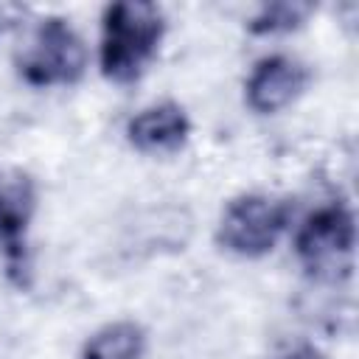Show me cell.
<instances>
[{
  "label": "cell",
  "mask_w": 359,
  "mask_h": 359,
  "mask_svg": "<svg viewBox=\"0 0 359 359\" xmlns=\"http://www.w3.org/2000/svg\"><path fill=\"white\" fill-rule=\"evenodd\" d=\"M165 31L157 3L121 0L107 6L101 25V70L109 81L129 84L140 79Z\"/></svg>",
  "instance_id": "obj_1"
},
{
  "label": "cell",
  "mask_w": 359,
  "mask_h": 359,
  "mask_svg": "<svg viewBox=\"0 0 359 359\" xmlns=\"http://www.w3.org/2000/svg\"><path fill=\"white\" fill-rule=\"evenodd\" d=\"M353 244L356 224L345 205L317 208L303 219L294 236V252L309 278L320 286H339L351 275Z\"/></svg>",
  "instance_id": "obj_2"
},
{
  "label": "cell",
  "mask_w": 359,
  "mask_h": 359,
  "mask_svg": "<svg viewBox=\"0 0 359 359\" xmlns=\"http://www.w3.org/2000/svg\"><path fill=\"white\" fill-rule=\"evenodd\" d=\"M87 45L62 17L39 20L17 50V70L28 84H73L84 76Z\"/></svg>",
  "instance_id": "obj_3"
},
{
  "label": "cell",
  "mask_w": 359,
  "mask_h": 359,
  "mask_svg": "<svg viewBox=\"0 0 359 359\" xmlns=\"http://www.w3.org/2000/svg\"><path fill=\"white\" fill-rule=\"evenodd\" d=\"M289 227V205L278 202L266 194H241L236 196L216 230V241L222 250L241 258H261L272 252L283 230Z\"/></svg>",
  "instance_id": "obj_4"
},
{
  "label": "cell",
  "mask_w": 359,
  "mask_h": 359,
  "mask_svg": "<svg viewBox=\"0 0 359 359\" xmlns=\"http://www.w3.org/2000/svg\"><path fill=\"white\" fill-rule=\"evenodd\" d=\"M309 84V70L283 53L264 56L255 62V67L247 76L244 84V98L247 107L258 115H275L286 107H292Z\"/></svg>",
  "instance_id": "obj_5"
},
{
  "label": "cell",
  "mask_w": 359,
  "mask_h": 359,
  "mask_svg": "<svg viewBox=\"0 0 359 359\" xmlns=\"http://www.w3.org/2000/svg\"><path fill=\"white\" fill-rule=\"evenodd\" d=\"M191 135V121L185 109L174 101H157L137 109L126 123V140L140 154H174L185 146Z\"/></svg>",
  "instance_id": "obj_6"
},
{
  "label": "cell",
  "mask_w": 359,
  "mask_h": 359,
  "mask_svg": "<svg viewBox=\"0 0 359 359\" xmlns=\"http://www.w3.org/2000/svg\"><path fill=\"white\" fill-rule=\"evenodd\" d=\"M132 236L140 244V250L180 252L194 236V213L185 205H174V202L146 208L135 216Z\"/></svg>",
  "instance_id": "obj_7"
},
{
  "label": "cell",
  "mask_w": 359,
  "mask_h": 359,
  "mask_svg": "<svg viewBox=\"0 0 359 359\" xmlns=\"http://www.w3.org/2000/svg\"><path fill=\"white\" fill-rule=\"evenodd\" d=\"M36 205L34 180L20 168L0 171V241L8 250L20 247V238L28 227V219Z\"/></svg>",
  "instance_id": "obj_8"
},
{
  "label": "cell",
  "mask_w": 359,
  "mask_h": 359,
  "mask_svg": "<svg viewBox=\"0 0 359 359\" xmlns=\"http://www.w3.org/2000/svg\"><path fill=\"white\" fill-rule=\"evenodd\" d=\"M146 331L135 320H115L101 325L81 348V359H143Z\"/></svg>",
  "instance_id": "obj_9"
},
{
  "label": "cell",
  "mask_w": 359,
  "mask_h": 359,
  "mask_svg": "<svg viewBox=\"0 0 359 359\" xmlns=\"http://www.w3.org/2000/svg\"><path fill=\"white\" fill-rule=\"evenodd\" d=\"M314 6L311 3H300V0H278V3H264L258 8V14L250 22L252 34H292L297 31L309 17H311Z\"/></svg>",
  "instance_id": "obj_10"
},
{
  "label": "cell",
  "mask_w": 359,
  "mask_h": 359,
  "mask_svg": "<svg viewBox=\"0 0 359 359\" xmlns=\"http://www.w3.org/2000/svg\"><path fill=\"white\" fill-rule=\"evenodd\" d=\"M25 20V6L20 3H0V34L17 28Z\"/></svg>",
  "instance_id": "obj_11"
},
{
  "label": "cell",
  "mask_w": 359,
  "mask_h": 359,
  "mask_svg": "<svg viewBox=\"0 0 359 359\" xmlns=\"http://www.w3.org/2000/svg\"><path fill=\"white\" fill-rule=\"evenodd\" d=\"M280 359H323V353H320V351H314L311 345H300V348H294V351L283 353Z\"/></svg>",
  "instance_id": "obj_12"
}]
</instances>
